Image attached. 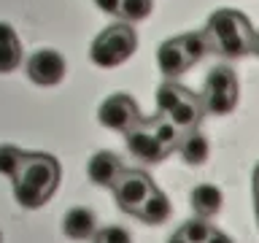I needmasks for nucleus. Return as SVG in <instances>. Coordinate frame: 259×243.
<instances>
[{"instance_id":"1","label":"nucleus","mask_w":259,"mask_h":243,"mask_svg":"<svg viewBox=\"0 0 259 243\" xmlns=\"http://www.w3.org/2000/svg\"><path fill=\"white\" fill-rule=\"evenodd\" d=\"M135 49H138L135 30L130 27V24H113V27L103 30L100 35L95 38L89 57H92V62L100 65V68H116V65H121L124 60H130V57L135 54Z\"/></svg>"},{"instance_id":"2","label":"nucleus","mask_w":259,"mask_h":243,"mask_svg":"<svg viewBox=\"0 0 259 243\" xmlns=\"http://www.w3.org/2000/svg\"><path fill=\"white\" fill-rule=\"evenodd\" d=\"M202 105H205L208 113H216V116H224V113L235 111V105H238V78H235L232 68L219 65V68L208 73Z\"/></svg>"},{"instance_id":"3","label":"nucleus","mask_w":259,"mask_h":243,"mask_svg":"<svg viewBox=\"0 0 259 243\" xmlns=\"http://www.w3.org/2000/svg\"><path fill=\"white\" fill-rule=\"evenodd\" d=\"M97 122L108 130H116V133H130L133 127L141 125V113H138V105L133 97L124 92H116L103 100L100 111H97Z\"/></svg>"},{"instance_id":"4","label":"nucleus","mask_w":259,"mask_h":243,"mask_svg":"<svg viewBox=\"0 0 259 243\" xmlns=\"http://www.w3.org/2000/svg\"><path fill=\"white\" fill-rule=\"evenodd\" d=\"M151 189H157V186L151 184V178L143 170H124L119 176L116 186H113V194H116V202L121 211L135 214L141 208V202L151 194Z\"/></svg>"},{"instance_id":"5","label":"nucleus","mask_w":259,"mask_h":243,"mask_svg":"<svg viewBox=\"0 0 259 243\" xmlns=\"http://www.w3.org/2000/svg\"><path fill=\"white\" fill-rule=\"evenodd\" d=\"M65 57L54 49H40L27 60V76L35 81L38 87H54L65 78Z\"/></svg>"},{"instance_id":"6","label":"nucleus","mask_w":259,"mask_h":243,"mask_svg":"<svg viewBox=\"0 0 259 243\" xmlns=\"http://www.w3.org/2000/svg\"><path fill=\"white\" fill-rule=\"evenodd\" d=\"M19 178L22 181H30L32 186H38V189H44L49 197H52L54 186L60 181V165H57V159L49 157V154H27Z\"/></svg>"},{"instance_id":"7","label":"nucleus","mask_w":259,"mask_h":243,"mask_svg":"<svg viewBox=\"0 0 259 243\" xmlns=\"http://www.w3.org/2000/svg\"><path fill=\"white\" fill-rule=\"evenodd\" d=\"M205 32L210 38V46L216 40H224V38H232V35H254L251 32V24L246 22V16L238 14V11H230V8H222V11H213L208 16V24H205Z\"/></svg>"},{"instance_id":"8","label":"nucleus","mask_w":259,"mask_h":243,"mask_svg":"<svg viewBox=\"0 0 259 243\" xmlns=\"http://www.w3.org/2000/svg\"><path fill=\"white\" fill-rule=\"evenodd\" d=\"M124 146H127V151L133 154L138 162H149V165L159 162L167 154V149L151 135V130L146 127L143 122L138 127H133L130 133H124Z\"/></svg>"},{"instance_id":"9","label":"nucleus","mask_w":259,"mask_h":243,"mask_svg":"<svg viewBox=\"0 0 259 243\" xmlns=\"http://www.w3.org/2000/svg\"><path fill=\"white\" fill-rule=\"evenodd\" d=\"M121 173H124V165H121V159L111 151H97V154H92V159L87 162V176L95 186L113 189Z\"/></svg>"},{"instance_id":"10","label":"nucleus","mask_w":259,"mask_h":243,"mask_svg":"<svg viewBox=\"0 0 259 243\" xmlns=\"http://www.w3.org/2000/svg\"><path fill=\"white\" fill-rule=\"evenodd\" d=\"M62 232H65V238H70V240L92 238V235H97V216L84 206L70 208L62 219Z\"/></svg>"},{"instance_id":"11","label":"nucleus","mask_w":259,"mask_h":243,"mask_svg":"<svg viewBox=\"0 0 259 243\" xmlns=\"http://www.w3.org/2000/svg\"><path fill=\"white\" fill-rule=\"evenodd\" d=\"M157 65H159V73H162L167 81L178 78L186 68H189L186 54H184V46H181V38H170V40H165V44L159 46Z\"/></svg>"},{"instance_id":"12","label":"nucleus","mask_w":259,"mask_h":243,"mask_svg":"<svg viewBox=\"0 0 259 243\" xmlns=\"http://www.w3.org/2000/svg\"><path fill=\"white\" fill-rule=\"evenodd\" d=\"M189 200H192L194 214L202 216V219H210V216H216L219 211H222L224 194H222V189H219V186H213V184H200V186H194V189H192Z\"/></svg>"},{"instance_id":"13","label":"nucleus","mask_w":259,"mask_h":243,"mask_svg":"<svg viewBox=\"0 0 259 243\" xmlns=\"http://www.w3.org/2000/svg\"><path fill=\"white\" fill-rule=\"evenodd\" d=\"M205 113V105H202V97H194L192 92H186V97L176 105L173 111L167 113V119L173 122L178 130H194V125L202 119Z\"/></svg>"},{"instance_id":"14","label":"nucleus","mask_w":259,"mask_h":243,"mask_svg":"<svg viewBox=\"0 0 259 243\" xmlns=\"http://www.w3.org/2000/svg\"><path fill=\"white\" fill-rule=\"evenodd\" d=\"M22 62V44L11 24L0 22V73H11Z\"/></svg>"},{"instance_id":"15","label":"nucleus","mask_w":259,"mask_h":243,"mask_svg":"<svg viewBox=\"0 0 259 243\" xmlns=\"http://www.w3.org/2000/svg\"><path fill=\"white\" fill-rule=\"evenodd\" d=\"M178 151H181V159L186 162V165L197 168V165H202V162L208 159L210 143H208V138L202 135V133H197V130H189V133L181 138V143H178Z\"/></svg>"},{"instance_id":"16","label":"nucleus","mask_w":259,"mask_h":243,"mask_svg":"<svg viewBox=\"0 0 259 243\" xmlns=\"http://www.w3.org/2000/svg\"><path fill=\"white\" fill-rule=\"evenodd\" d=\"M170 200L159 189H151V194L141 202V208L135 211V216H141L146 224H162L170 219Z\"/></svg>"},{"instance_id":"17","label":"nucleus","mask_w":259,"mask_h":243,"mask_svg":"<svg viewBox=\"0 0 259 243\" xmlns=\"http://www.w3.org/2000/svg\"><path fill=\"white\" fill-rule=\"evenodd\" d=\"M181 46H184V54H186V62L189 65L200 62L202 57L213 49L208 32H186V35H181Z\"/></svg>"},{"instance_id":"18","label":"nucleus","mask_w":259,"mask_h":243,"mask_svg":"<svg viewBox=\"0 0 259 243\" xmlns=\"http://www.w3.org/2000/svg\"><path fill=\"white\" fill-rule=\"evenodd\" d=\"M14 197H16V202H19L22 208H40L49 200V194L44 189H38V186H32L30 181L16 178L14 181Z\"/></svg>"},{"instance_id":"19","label":"nucleus","mask_w":259,"mask_h":243,"mask_svg":"<svg viewBox=\"0 0 259 243\" xmlns=\"http://www.w3.org/2000/svg\"><path fill=\"white\" fill-rule=\"evenodd\" d=\"M143 125H146V122H143ZM146 127L151 130V135L157 138V141L165 146L167 151H170V149H176V146L181 143V130H178L170 119H154L151 125H146Z\"/></svg>"},{"instance_id":"20","label":"nucleus","mask_w":259,"mask_h":243,"mask_svg":"<svg viewBox=\"0 0 259 243\" xmlns=\"http://www.w3.org/2000/svg\"><path fill=\"white\" fill-rule=\"evenodd\" d=\"M24 157H27V154L19 151L16 146H0V173L8 176V178H19Z\"/></svg>"},{"instance_id":"21","label":"nucleus","mask_w":259,"mask_h":243,"mask_svg":"<svg viewBox=\"0 0 259 243\" xmlns=\"http://www.w3.org/2000/svg\"><path fill=\"white\" fill-rule=\"evenodd\" d=\"M184 97H186V89H181L178 84H173V81H165V84L157 89V108H159V113L167 116Z\"/></svg>"},{"instance_id":"22","label":"nucleus","mask_w":259,"mask_h":243,"mask_svg":"<svg viewBox=\"0 0 259 243\" xmlns=\"http://www.w3.org/2000/svg\"><path fill=\"white\" fill-rule=\"evenodd\" d=\"M149 14H151V0H121L119 16H121V19H124L127 24L143 22Z\"/></svg>"},{"instance_id":"23","label":"nucleus","mask_w":259,"mask_h":243,"mask_svg":"<svg viewBox=\"0 0 259 243\" xmlns=\"http://www.w3.org/2000/svg\"><path fill=\"white\" fill-rule=\"evenodd\" d=\"M210 232H213V227H210L208 219H202V216H194L181 227V235L189 243H205L210 238Z\"/></svg>"},{"instance_id":"24","label":"nucleus","mask_w":259,"mask_h":243,"mask_svg":"<svg viewBox=\"0 0 259 243\" xmlns=\"http://www.w3.org/2000/svg\"><path fill=\"white\" fill-rule=\"evenodd\" d=\"M95 238L103 240V243H133L130 240V232L121 230V227H105V230H97Z\"/></svg>"},{"instance_id":"25","label":"nucleus","mask_w":259,"mask_h":243,"mask_svg":"<svg viewBox=\"0 0 259 243\" xmlns=\"http://www.w3.org/2000/svg\"><path fill=\"white\" fill-rule=\"evenodd\" d=\"M95 6L100 8L103 14H116L119 16V8H121V0H95Z\"/></svg>"},{"instance_id":"26","label":"nucleus","mask_w":259,"mask_h":243,"mask_svg":"<svg viewBox=\"0 0 259 243\" xmlns=\"http://www.w3.org/2000/svg\"><path fill=\"white\" fill-rule=\"evenodd\" d=\"M205 243H235V240H232L227 232H222V230H213V232H210V238H208Z\"/></svg>"},{"instance_id":"27","label":"nucleus","mask_w":259,"mask_h":243,"mask_svg":"<svg viewBox=\"0 0 259 243\" xmlns=\"http://www.w3.org/2000/svg\"><path fill=\"white\" fill-rule=\"evenodd\" d=\"M167 243H189V240H186V238H184V235H181V232H178V235H173V238H170Z\"/></svg>"},{"instance_id":"28","label":"nucleus","mask_w":259,"mask_h":243,"mask_svg":"<svg viewBox=\"0 0 259 243\" xmlns=\"http://www.w3.org/2000/svg\"><path fill=\"white\" fill-rule=\"evenodd\" d=\"M251 52L259 57V35H254V46H251Z\"/></svg>"},{"instance_id":"29","label":"nucleus","mask_w":259,"mask_h":243,"mask_svg":"<svg viewBox=\"0 0 259 243\" xmlns=\"http://www.w3.org/2000/svg\"><path fill=\"white\" fill-rule=\"evenodd\" d=\"M256 211H259V184H256Z\"/></svg>"},{"instance_id":"30","label":"nucleus","mask_w":259,"mask_h":243,"mask_svg":"<svg viewBox=\"0 0 259 243\" xmlns=\"http://www.w3.org/2000/svg\"><path fill=\"white\" fill-rule=\"evenodd\" d=\"M254 176H256V184H259V165H256V173Z\"/></svg>"},{"instance_id":"31","label":"nucleus","mask_w":259,"mask_h":243,"mask_svg":"<svg viewBox=\"0 0 259 243\" xmlns=\"http://www.w3.org/2000/svg\"><path fill=\"white\" fill-rule=\"evenodd\" d=\"M0 243H3V232H0Z\"/></svg>"},{"instance_id":"32","label":"nucleus","mask_w":259,"mask_h":243,"mask_svg":"<svg viewBox=\"0 0 259 243\" xmlns=\"http://www.w3.org/2000/svg\"><path fill=\"white\" fill-rule=\"evenodd\" d=\"M95 243H103V240H95Z\"/></svg>"}]
</instances>
